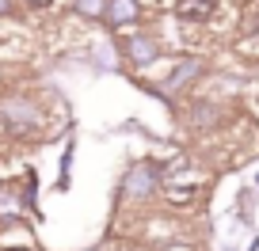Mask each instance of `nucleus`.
I'll use <instances>...</instances> for the list:
<instances>
[{"mask_svg": "<svg viewBox=\"0 0 259 251\" xmlns=\"http://www.w3.org/2000/svg\"><path fill=\"white\" fill-rule=\"evenodd\" d=\"M213 8H218V0H183V4H179V16H183L187 23H202V19L213 16Z\"/></svg>", "mask_w": 259, "mask_h": 251, "instance_id": "nucleus-1", "label": "nucleus"}, {"mask_svg": "<svg viewBox=\"0 0 259 251\" xmlns=\"http://www.w3.org/2000/svg\"><path fill=\"white\" fill-rule=\"evenodd\" d=\"M4 122H8V130H31L34 114L27 111L23 103H8V107H4Z\"/></svg>", "mask_w": 259, "mask_h": 251, "instance_id": "nucleus-2", "label": "nucleus"}, {"mask_svg": "<svg viewBox=\"0 0 259 251\" xmlns=\"http://www.w3.org/2000/svg\"><path fill=\"white\" fill-rule=\"evenodd\" d=\"M130 16H134V4L130 0H114V23H126Z\"/></svg>", "mask_w": 259, "mask_h": 251, "instance_id": "nucleus-3", "label": "nucleus"}, {"mask_svg": "<svg viewBox=\"0 0 259 251\" xmlns=\"http://www.w3.org/2000/svg\"><path fill=\"white\" fill-rule=\"evenodd\" d=\"M130 186H134V190H145V186H149V179H145V168H138V171H134V183H130Z\"/></svg>", "mask_w": 259, "mask_h": 251, "instance_id": "nucleus-4", "label": "nucleus"}, {"mask_svg": "<svg viewBox=\"0 0 259 251\" xmlns=\"http://www.w3.org/2000/svg\"><path fill=\"white\" fill-rule=\"evenodd\" d=\"M80 8L84 12H99V0H80Z\"/></svg>", "mask_w": 259, "mask_h": 251, "instance_id": "nucleus-5", "label": "nucleus"}, {"mask_svg": "<svg viewBox=\"0 0 259 251\" xmlns=\"http://www.w3.org/2000/svg\"><path fill=\"white\" fill-rule=\"evenodd\" d=\"M4 8H8V0H0V12H4Z\"/></svg>", "mask_w": 259, "mask_h": 251, "instance_id": "nucleus-6", "label": "nucleus"}, {"mask_svg": "<svg viewBox=\"0 0 259 251\" xmlns=\"http://www.w3.org/2000/svg\"><path fill=\"white\" fill-rule=\"evenodd\" d=\"M38 4H46V0H38Z\"/></svg>", "mask_w": 259, "mask_h": 251, "instance_id": "nucleus-7", "label": "nucleus"}]
</instances>
